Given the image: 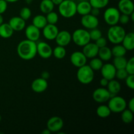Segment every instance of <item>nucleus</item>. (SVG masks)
Here are the masks:
<instances>
[{"instance_id": "obj_53", "label": "nucleus", "mask_w": 134, "mask_h": 134, "mask_svg": "<svg viewBox=\"0 0 134 134\" xmlns=\"http://www.w3.org/2000/svg\"><path fill=\"white\" fill-rule=\"evenodd\" d=\"M1 115H0V122H1Z\"/></svg>"}, {"instance_id": "obj_27", "label": "nucleus", "mask_w": 134, "mask_h": 134, "mask_svg": "<svg viewBox=\"0 0 134 134\" xmlns=\"http://www.w3.org/2000/svg\"><path fill=\"white\" fill-rule=\"evenodd\" d=\"M46 16L43 14H38L34 17L32 20V24L39 28V30L43 29L47 24Z\"/></svg>"}, {"instance_id": "obj_17", "label": "nucleus", "mask_w": 134, "mask_h": 134, "mask_svg": "<svg viewBox=\"0 0 134 134\" xmlns=\"http://www.w3.org/2000/svg\"><path fill=\"white\" fill-rule=\"evenodd\" d=\"M117 9L121 14L130 15L134 12V4L132 0H120Z\"/></svg>"}, {"instance_id": "obj_38", "label": "nucleus", "mask_w": 134, "mask_h": 134, "mask_svg": "<svg viewBox=\"0 0 134 134\" xmlns=\"http://www.w3.org/2000/svg\"><path fill=\"white\" fill-rule=\"evenodd\" d=\"M125 69L128 72V75H134V58L132 57L127 61Z\"/></svg>"}, {"instance_id": "obj_25", "label": "nucleus", "mask_w": 134, "mask_h": 134, "mask_svg": "<svg viewBox=\"0 0 134 134\" xmlns=\"http://www.w3.org/2000/svg\"><path fill=\"white\" fill-rule=\"evenodd\" d=\"M98 56L103 62L109 61L113 57L111 49L107 47V46L102 47V48H99Z\"/></svg>"}, {"instance_id": "obj_54", "label": "nucleus", "mask_w": 134, "mask_h": 134, "mask_svg": "<svg viewBox=\"0 0 134 134\" xmlns=\"http://www.w3.org/2000/svg\"><path fill=\"white\" fill-rule=\"evenodd\" d=\"M72 1H76V0H72Z\"/></svg>"}, {"instance_id": "obj_32", "label": "nucleus", "mask_w": 134, "mask_h": 134, "mask_svg": "<svg viewBox=\"0 0 134 134\" xmlns=\"http://www.w3.org/2000/svg\"><path fill=\"white\" fill-rule=\"evenodd\" d=\"M127 59L124 56H118V57H114L113 64L115 67L116 69H124L125 68L126 65L127 63Z\"/></svg>"}, {"instance_id": "obj_7", "label": "nucleus", "mask_w": 134, "mask_h": 134, "mask_svg": "<svg viewBox=\"0 0 134 134\" xmlns=\"http://www.w3.org/2000/svg\"><path fill=\"white\" fill-rule=\"evenodd\" d=\"M120 13L116 7H108L103 13V18L109 26H114L119 24Z\"/></svg>"}, {"instance_id": "obj_39", "label": "nucleus", "mask_w": 134, "mask_h": 134, "mask_svg": "<svg viewBox=\"0 0 134 134\" xmlns=\"http://www.w3.org/2000/svg\"><path fill=\"white\" fill-rule=\"evenodd\" d=\"M128 73L125 69H116V74H115V77L119 80H124L128 77Z\"/></svg>"}, {"instance_id": "obj_26", "label": "nucleus", "mask_w": 134, "mask_h": 134, "mask_svg": "<svg viewBox=\"0 0 134 134\" xmlns=\"http://www.w3.org/2000/svg\"><path fill=\"white\" fill-rule=\"evenodd\" d=\"M55 5L51 0H42L39 5L41 12L43 14H48L51 11H53Z\"/></svg>"}, {"instance_id": "obj_47", "label": "nucleus", "mask_w": 134, "mask_h": 134, "mask_svg": "<svg viewBox=\"0 0 134 134\" xmlns=\"http://www.w3.org/2000/svg\"><path fill=\"white\" fill-rule=\"evenodd\" d=\"M41 78L47 80L50 77V73L48 71H44L42 72L41 75Z\"/></svg>"}, {"instance_id": "obj_43", "label": "nucleus", "mask_w": 134, "mask_h": 134, "mask_svg": "<svg viewBox=\"0 0 134 134\" xmlns=\"http://www.w3.org/2000/svg\"><path fill=\"white\" fill-rule=\"evenodd\" d=\"M8 3L5 0H0V14H2L7 9Z\"/></svg>"}, {"instance_id": "obj_31", "label": "nucleus", "mask_w": 134, "mask_h": 134, "mask_svg": "<svg viewBox=\"0 0 134 134\" xmlns=\"http://www.w3.org/2000/svg\"><path fill=\"white\" fill-rule=\"evenodd\" d=\"M66 50L64 47L58 45L54 49H52V55L54 56V58L58 60L64 58L66 56Z\"/></svg>"}, {"instance_id": "obj_24", "label": "nucleus", "mask_w": 134, "mask_h": 134, "mask_svg": "<svg viewBox=\"0 0 134 134\" xmlns=\"http://www.w3.org/2000/svg\"><path fill=\"white\" fill-rule=\"evenodd\" d=\"M14 30L9 23H3L0 25V37L3 39H8L12 37Z\"/></svg>"}, {"instance_id": "obj_1", "label": "nucleus", "mask_w": 134, "mask_h": 134, "mask_svg": "<svg viewBox=\"0 0 134 134\" xmlns=\"http://www.w3.org/2000/svg\"><path fill=\"white\" fill-rule=\"evenodd\" d=\"M18 56L24 60H31L37 55V43L32 41L25 39L18 44L16 48Z\"/></svg>"}, {"instance_id": "obj_4", "label": "nucleus", "mask_w": 134, "mask_h": 134, "mask_svg": "<svg viewBox=\"0 0 134 134\" xmlns=\"http://www.w3.org/2000/svg\"><path fill=\"white\" fill-rule=\"evenodd\" d=\"M77 78L80 83L82 85H89L94 79V71L87 64L78 68L77 71Z\"/></svg>"}, {"instance_id": "obj_46", "label": "nucleus", "mask_w": 134, "mask_h": 134, "mask_svg": "<svg viewBox=\"0 0 134 134\" xmlns=\"http://www.w3.org/2000/svg\"><path fill=\"white\" fill-rule=\"evenodd\" d=\"M109 80L107 79L104 78V77H102L100 81H99V83H100V85L102 87H107V85H108V82H109Z\"/></svg>"}, {"instance_id": "obj_19", "label": "nucleus", "mask_w": 134, "mask_h": 134, "mask_svg": "<svg viewBox=\"0 0 134 134\" xmlns=\"http://www.w3.org/2000/svg\"><path fill=\"white\" fill-rule=\"evenodd\" d=\"M82 48V53L85 54L88 58H93L98 56V51H99V48L98 46L95 43H90L89 42L86 44H85Z\"/></svg>"}, {"instance_id": "obj_20", "label": "nucleus", "mask_w": 134, "mask_h": 134, "mask_svg": "<svg viewBox=\"0 0 134 134\" xmlns=\"http://www.w3.org/2000/svg\"><path fill=\"white\" fill-rule=\"evenodd\" d=\"M9 24L14 31H21L26 27V21L20 16L12 17Z\"/></svg>"}, {"instance_id": "obj_18", "label": "nucleus", "mask_w": 134, "mask_h": 134, "mask_svg": "<svg viewBox=\"0 0 134 134\" xmlns=\"http://www.w3.org/2000/svg\"><path fill=\"white\" fill-rule=\"evenodd\" d=\"M25 35L27 39L36 42L40 38L41 31L39 28L33 24H30L25 29Z\"/></svg>"}, {"instance_id": "obj_33", "label": "nucleus", "mask_w": 134, "mask_h": 134, "mask_svg": "<svg viewBox=\"0 0 134 134\" xmlns=\"http://www.w3.org/2000/svg\"><path fill=\"white\" fill-rule=\"evenodd\" d=\"M103 61L99 58H97V56L95 58H91V60H90L88 64L89 66L94 71H99L102 67L103 66Z\"/></svg>"}, {"instance_id": "obj_37", "label": "nucleus", "mask_w": 134, "mask_h": 134, "mask_svg": "<svg viewBox=\"0 0 134 134\" xmlns=\"http://www.w3.org/2000/svg\"><path fill=\"white\" fill-rule=\"evenodd\" d=\"M89 34H90V40L94 41L102 36V31L97 27L90 30V31H89Z\"/></svg>"}, {"instance_id": "obj_50", "label": "nucleus", "mask_w": 134, "mask_h": 134, "mask_svg": "<svg viewBox=\"0 0 134 134\" xmlns=\"http://www.w3.org/2000/svg\"><path fill=\"white\" fill-rule=\"evenodd\" d=\"M5 1L7 3H12L17 2V1H18L19 0H5Z\"/></svg>"}, {"instance_id": "obj_48", "label": "nucleus", "mask_w": 134, "mask_h": 134, "mask_svg": "<svg viewBox=\"0 0 134 134\" xmlns=\"http://www.w3.org/2000/svg\"><path fill=\"white\" fill-rule=\"evenodd\" d=\"M51 1H52V2L53 3L54 5H58H58H60V4L64 0H51Z\"/></svg>"}, {"instance_id": "obj_2", "label": "nucleus", "mask_w": 134, "mask_h": 134, "mask_svg": "<svg viewBox=\"0 0 134 134\" xmlns=\"http://www.w3.org/2000/svg\"><path fill=\"white\" fill-rule=\"evenodd\" d=\"M126 32L124 27L118 24L110 26L107 31V39L114 44H120L125 36Z\"/></svg>"}, {"instance_id": "obj_36", "label": "nucleus", "mask_w": 134, "mask_h": 134, "mask_svg": "<svg viewBox=\"0 0 134 134\" xmlns=\"http://www.w3.org/2000/svg\"><path fill=\"white\" fill-rule=\"evenodd\" d=\"M20 17L24 20L25 21L27 20L31 16V11L30 9L27 7H22L20 10Z\"/></svg>"}, {"instance_id": "obj_8", "label": "nucleus", "mask_w": 134, "mask_h": 134, "mask_svg": "<svg viewBox=\"0 0 134 134\" xmlns=\"http://www.w3.org/2000/svg\"><path fill=\"white\" fill-rule=\"evenodd\" d=\"M93 99L99 103H105L108 102L111 98V94L107 88L100 87L96 89L92 93Z\"/></svg>"}, {"instance_id": "obj_15", "label": "nucleus", "mask_w": 134, "mask_h": 134, "mask_svg": "<svg viewBox=\"0 0 134 134\" xmlns=\"http://www.w3.org/2000/svg\"><path fill=\"white\" fill-rule=\"evenodd\" d=\"M99 71H101L102 77L107 79L109 81L115 78L116 69L113 64L107 63L105 64H103V66L102 67Z\"/></svg>"}, {"instance_id": "obj_44", "label": "nucleus", "mask_w": 134, "mask_h": 134, "mask_svg": "<svg viewBox=\"0 0 134 134\" xmlns=\"http://www.w3.org/2000/svg\"><path fill=\"white\" fill-rule=\"evenodd\" d=\"M90 13L91 14H92L93 16H95L98 17V16H99V14H100V9H98V8L92 7Z\"/></svg>"}, {"instance_id": "obj_3", "label": "nucleus", "mask_w": 134, "mask_h": 134, "mask_svg": "<svg viewBox=\"0 0 134 134\" xmlns=\"http://www.w3.org/2000/svg\"><path fill=\"white\" fill-rule=\"evenodd\" d=\"M58 12L64 18H72L77 14V3L72 0H64L58 5Z\"/></svg>"}, {"instance_id": "obj_29", "label": "nucleus", "mask_w": 134, "mask_h": 134, "mask_svg": "<svg viewBox=\"0 0 134 134\" xmlns=\"http://www.w3.org/2000/svg\"><path fill=\"white\" fill-rule=\"evenodd\" d=\"M113 56L118 57V56H124L126 54V49L123 47L122 44H116L111 48Z\"/></svg>"}, {"instance_id": "obj_45", "label": "nucleus", "mask_w": 134, "mask_h": 134, "mask_svg": "<svg viewBox=\"0 0 134 134\" xmlns=\"http://www.w3.org/2000/svg\"><path fill=\"white\" fill-rule=\"evenodd\" d=\"M127 106L128 107V109H130V111L134 112V98H132L130 99V100L129 101L128 103L127 104Z\"/></svg>"}, {"instance_id": "obj_9", "label": "nucleus", "mask_w": 134, "mask_h": 134, "mask_svg": "<svg viewBox=\"0 0 134 134\" xmlns=\"http://www.w3.org/2000/svg\"><path fill=\"white\" fill-rule=\"evenodd\" d=\"M64 127V121L60 116H52L48 120L47 128L53 133H58Z\"/></svg>"}, {"instance_id": "obj_49", "label": "nucleus", "mask_w": 134, "mask_h": 134, "mask_svg": "<svg viewBox=\"0 0 134 134\" xmlns=\"http://www.w3.org/2000/svg\"><path fill=\"white\" fill-rule=\"evenodd\" d=\"M51 133V131H50L48 129H47H47L43 130L42 131V132H41L42 134H50Z\"/></svg>"}, {"instance_id": "obj_10", "label": "nucleus", "mask_w": 134, "mask_h": 134, "mask_svg": "<svg viewBox=\"0 0 134 134\" xmlns=\"http://www.w3.org/2000/svg\"><path fill=\"white\" fill-rule=\"evenodd\" d=\"M81 23L86 30H92L98 27L99 25V20L97 16L89 13L86 15L82 16Z\"/></svg>"}, {"instance_id": "obj_6", "label": "nucleus", "mask_w": 134, "mask_h": 134, "mask_svg": "<svg viewBox=\"0 0 134 134\" xmlns=\"http://www.w3.org/2000/svg\"><path fill=\"white\" fill-rule=\"evenodd\" d=\"M71 40L76 45L82 47L90 42L89 31L85 29H77L73 31L71 35Z\"/></svg>"}, {"instance_id": "obj_42", "label": "nucleus", "mask_w": 134, "mask_h": 134, "mask_svg": "<svg viewBox=\"0 0 134 134\" xmlns=\"http://www.w3.org/2000/svg\"><path fill=\"white\" fill-rule=\"evenodd\" d=\"M95 43L97 46H98V48H102V47H105L107 46V40L106 38L103 37H101L99 39H97L96 41H95Z\"/></svg>"}, {"instance_id": "obj_22", "label": "nucleus", "mask_w": 134, "mask_h": 134, "mask_svg": "<svg viewBox=\"0 0 134 134\" xmlns=\"http://www.w3.org/2000/svg\"><path fill=\"white\" fill-rule=\"evenodd\" d=\"M122 44L126 49V51H132L134 49V34L133 32H129L126 34Z\"/></svg>"}, {"instance_id": "obj_40", "label": "nucleus", "mask_w": 134, "mask_h": 134, "mask_svg": "<svg viewBox=\"0 0 134 134\" xmlns=\"http://www.w3.org/2000/svg\"><path fill=\"white\" fill-rule=\"evenodd\" d=\"M125 80L127 87L131 90H134V75H128Z\"/></svg>"}, {"instance_id": "obj_23", "label": "nucleus", "mask_w": 134, "mask_h": 134, "mask_svg": "<svg viewBox=\"0 0 134 134\" xmlns=\"http://www.w3.org/2000/svg\"><path fill=\"white\" fill-rule=\"evenodd\" d=\"M107 89L111 94V97L113 96L117 95L121 90V85L120 83L116 80L113 79L110 80L107 86Z\"/></svg>"}, {"instance_id": "obj_21", "label": "nucleus", "mask_w": 134, "mask_h": 134, "mask_svg": "<svg viewBox=\"0 0 134 134\" xmlns=\"http://www.w3.org/2000/svg\"><path fill=\"white\" fill-rule=\"evenodd\" d=\"M91 9L92 6L88 1H80L77 4V13L81 16L89 14Z\"/></svg>"}, {"instance_id": "obj_5", "label": "nucleus", "mask_w": 134, "mask_h": 134, "mask_svg": "<svg viewBox=\"0 0 134 134\" xmlns=\"http://www.w3.org/2000/svg\"><path fill=\"white\" fill-rule=\"evenodd\" d=\"M107 106L111 110V113H120L127 107V102L124 98L115 95L111 97L108 100Z\"/></svg>"}, {"instance_id": "obj_30", "label": "nucleus", "mask_w": 134, "mask_h": 134, "mask_svg": "<svg viewBox=\"0 0 134 134\" xmlns=\"http://www.w3.org/2000/svg\"><path fill=\"white\" fill-rule=\"evenodd\" d=\"M122 121L125 124H130L133 120V112L130 109H125L121 113Z\"/></svg>"}, {"instance_id": "obj_34", "label": "nucleus", "mask_w": 134, "mask_h": 134, "mask_svg": "<svg viewBox=\"0 0 134 134\" xmlns=\"http://www.w3.org/2000/svg\"><path fill=\"white\" fill-rule=\"evenodd\" d=\"M88 1L92 7L98 8L99 9L106 7L109 3V0H89Z\"/></svg>"}, {"instance_id": "obj_11", "label": "nucleus", "mask_w": 134, "mask_h": 134, "mask_svg": "<svg viewBox=\"0 0 134 134\" xmlns=\"http://www.w3.org/2000/svg\"><path fill=\"white\" fill-rule=\"evenodd\" d=\"M37 54L43 59H48L52 56V48L48 43L40 41L37 43Z\"/></svg>"}, {"instance_id": "obj_13", "label": "nucleus", "mask_w": 134, "mask_h": 134, "mask_svg": "<svg viewBox=\"0 0 134 134\" xmlns=\"http://www.w3.org/2000/svg\"><path fill=\"white\" fill-rule=\"evenodd\" d=\"M56 44L62 47H67L71 41V34L67 30L59 31L58 34L56 35L54 39Z\"/></svg>"}, {"instance_id": "obj_12", "label": "nucleus", "mask_w": 134, "mask_h": 134, "mask_svg": "<svg viewBox=\"0 0 134 134\" xmlns=\"http://www.w3.org/2000/svg\"><path fill=\"white\" fill-rule=\"evenodd\" d=\"M70 62L75 67L79 68L86 64L87 58L81 51H75L71 55Z\"/></svg>"}, {"instance_id": "obj_16", "label": "nucleus", "mask_w": 134, "mask_h": 134, "mask_svg": "<svg viewBox=\"0 0 134 134\" xmlns=\"http://www.w3.org/2000/svg\"><path fill=\"white\" fill-rule=\"evenodd\" d=\"M31 87L34 92L40 94L44 92L47 90L48 88V82L46 79L39 77L33 81Z\"/></svg>"}, {"instance_id": "obj_28", "label": "nucleus", "mask_w": 134, "mask_h": 134, "mask_svg": "<svg viewBox=\"0 0 134 134\" xmlns=\"http://www.w3.org/2000/svg\"><path fill=\"white\" fill-rule=\"evenodd\" d=\"M96 114L99 118L105 119V118H107L111 115V111L107 105H101L97 108Z\"/></svg>"}, {"instance_id": "obj_52", "label": "nucleus", "mask_w": 134, "mask_h": 134, "mask_svg": "<svg viewBox=\"0 0 134 134\" xmlns=\"http://www.w3.org/2000/svg\"><path fill=\"white\" fill-rule=\"evenodd\" d=\"M25 1H26V3L27 4V5H30V4L32 3L34 0H25Z\"/></svg>"}, {"instance_id": "obj_14", "label": "nucleus", "mask_w": 134, "mask_h": 134, "mask_svg": "<svg viewBox=\"0 0 134 134\" xmlns=\"http://www.w3.org/2000/svg\"><path fill=\"white\" fill-rule=\"evenodd\" d=\"M42 30L43 37L47 40H54L59 32L58 27L56 26V24H47Z\"/></svg>"}, {"instance_id": "obj_35", "label": "nucleus", "mask_w": 134, "mask_h": 134, "mask_svg": "<svg viewBox=\"0 0 134 134\" xmlns=\"http://www.w3.org/2000/svg\"><path fill=\"white\" fill-rule=\"evenodd\" d=\"M46 18H47V23L51 24H56L57 22H58L59 16L58 14L56 13V12L51 11L47 14L46 16Z\"/></svg>"}, {"instance_id": "obj_41", "label": "nucleus", "mask_w": 134, "mask_h": 134, "mask_svg": "<svg viewBox=\"0 0 134 134\" xmlns=\"http://www.w3.org/2000/svg\"><path fill=\"white\" fill-rule=\"evenodd\" d=\"M130 20V16L128 14H121L120 13V17H119V23H120L122 25H126L129 23Z\"/></svg>"}, {"instance_id": "obj_51", "label": "nucleus", "mask_w": 134, "mask_h": 134, "mask_svg": "<svg viewBox=\"0 0 134 134\" xmlns=\"http://www.w3.org/2000/svg\"><path fill=\"white\" fill-rule=\"evenodd\" d=\"M3 23V16H2V14H0V25L2 24Z\"/></svg>"}]
</instances>
